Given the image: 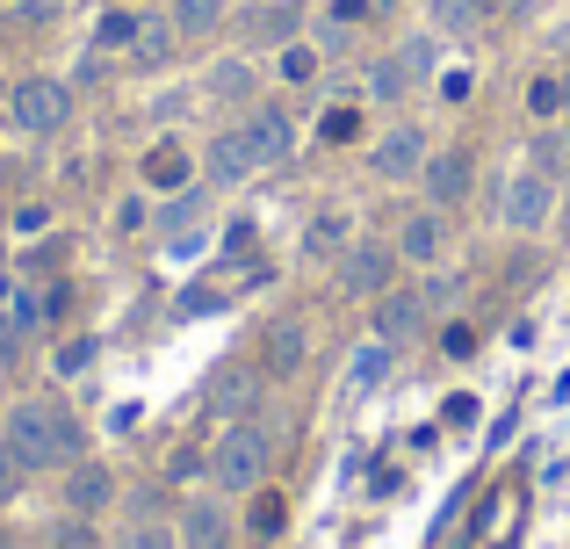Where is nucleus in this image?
I'll use <instances>...</instances> for the list:
<instances>
[{
    "label": "nucleus",
    "mask_w": 570,
    "mask_h": 549,
    "mask_svg": "<svg viewBox=\"0 0 570 549\" xmlns=\"http://www.w3.org/2000/svg\"><path fill=\"white\" fill-rule=\"evenodd\" d=\"M195 217H203V188H174L167 210H159V232H181V225H195Z\"/></svg>",
    "instance_id": "c85d7f7f"
},
{
    "label": "nucleus",
    "mask_w": 570,
    "mask_h": 549,
    "mask_svg": "<svg viewBox=\"0 0 570 549\" xmlns=\"http://www.w3.org/2000/svg\"><path fill=\"white\" fill-rule=\"evenodd\" d=\"M203 167H209V182H217V188L246 182V174L261 167V159H253V138H246V124H238V130H217V138H209V153H203Z\"/></svg>",
    "instance_id": "ddd939ff"
},
{
    "label": "nucleus",
    "mask_w": 570,
    "mask_h": 549,
    "mask_svg": "<svg viewBox=\"0 0 570 549\" xmlns=\"http://www.w3.org/2000/svg\"><path fill=\"white\" fill-rule=\"evenodd\" d=\"M304 254H311V261H325V254H347V217H340V210L311 217V232H304Z\"/></svg>",
    "instance_id": "b1692460"
},
{
    "label": "nucleus",
    "mask_w": 570,
    "mask_h": 549,
    "mask_svg": "<svg viewBox=\"0 0 570 549\" xmlns=\"http://www.w3.org/2000/svg\"><path fill=\"white\" fill-rule=\"evenodd\" d=\"M253 87H261V80H253V66H246V58H217V66H209V95H217V101H232V109H246V101H253Z\"/></svg>",
    "instance_id": "aec40b11"
},
{
    "label": "nucleus",
    "mask_w": 570,
    "mask_h": 549,
    "mask_svg": "<svg viewBox=\"0 0 570 549\" xmlns=\"http://www.w3.org/2000/svg\"><path fill=\"white\" fill-rule=\"evenodd\" d=\"M267 463H275V434H267L261 412H253V420H232L217 434V449H209V478H217V492H261Z\"/></svg>",
    "instance_id": "f03ea898"
},
{
    "label": "nucleus",
    "mask_w": 570,
    "mask_h": 549,
    "mask_svg": "<svg viewBox=\"0 0 570 549\" xmlns=\"http://www.w3.org/2000/svg\"><path fill=\"white\" fill-rule=\"evenodd\" d=\"M145 225H153V210H145V196H130L124 210H116V232H145Z\"/></svg>",
    "instance_id": "c9c22d12"
},
{
    "label": "nucleus",
    "mask_w": 570,
    "mask_h": 549,
    "mask_svg": "<svg viewBox=\"0 0 570 549\" xmlns=\"http://www.w3.org/2000/svg\"><path fill=\"white\" fill-rule=\"evenodd\" d=\"M368 167H376L383 182H404V174L426 167V138H419L412 124H390L383 138H376V153H368Z\"/></svg>",
    "instance_id": "9d476101"
},
{
    "label": "nucleus",
    "mask_w": 570,
    "mask_h": 549,
    "mask_svg": "<svg viewBox=\"0 0 570 549\" xmlns=\"http://www.w3.org/2000/svg\"><path fill=\"white\" fill-rule=\"evenodd\" d=\"M390 340H368V347H354V362H347V391H376V383L390 376Z\"/></svg>",
    "instance_id": "4be33fe9"
},
{
    "label": "nucleus",
    "mask_w": 570,
    "mask_h": 549,
    "mask_svg": "<svg viewBox=\"0 0 570 549\" xmlns=\"http://www.w3.org/2000/svg\"><path fill=\"white\" fill-rule=\"evenodd\" d=\"M95 354H101V347H95V340H87V333H80V340H58L51 369H58V376H87V369H95Z\"/></svg>",
    "instance_id": "cd10ccee"
},
{
    "label": "nucleus",
    "mask_w": 570,
    "mask_h": 549,
    "mask_svg": "<svg viewBox=\"0 0 570 549\" xmlns=\"http://www.w3.org/2000/svg\"><path fill=\"white\" fill-rule=\"evenodd\" d=\"M275 72H282V80H289V87H304L311 80V72H318V51H311V43H282V51H275Z\"/></svg>",
    "instance_id": "bb28decb"
},
{
    "label": "nucleus",
    "mask_w": 570,
    "mask_h": 549,
    "mask_svg": "<svg viewBox=\"0 0 570 549\" xmlns=\"http://www.w3.org/2000/svg\"><path fill=\"white\" fill-rule=\"evenodd\" d=\"M253 528H261V536H282V499H261V507H253Z\"/></svg>",
    "instance_id": "e433bc0d"
},
{
    "label": "nucleus",
    "mask_w": 570,
    "mask_h": 549,
    "mask_svg": "<svg viewBox=\"0 0 570 549\" xmlns=\"http://www.w3.org/2000/svg\"><path fill=\"white\" fill-rule=\"evenodd\" d=\"M563 145H570V124H563Z\"/></svg>",
    "instance_id": "37998d69"
},
{
    "label": "nucleus",
    "mask_w": 570,
    "mask_h": 549,
    "mask_svg": "<svg viewBox=\"0 0 570 549\" xmlns=\"http://www.w3.org/2000/svg\"><path fill=\"white\" fill-rule=\"evenodd\" d=\"M419 333H426V304H419V290H383L376 296V340L412 347Z\"/></svg>",
    "instance_id": "1a4fd4ad"
},
{
    "label": "nucleus",
    "mask_w": 570,
    "mask_h": 549,
    "mask_svg": "<svg viewBox=\"0 0 570 549\" xmlns=\"http://www.w3.org/2000/svg\"><path fill=\"white\" fill-rule=\"evenodd\" d=\"M224 14H232L224 0H174V14H167V22L181 29V37H217V29H224Z\"/></svg>",
    "instance_id": "412c9836"
},
{
    "label": "nucleus",
    "mask_w": 570,
    "mask_h": 549,
    "mask_svg": "<svg viewBox=\"0 0 570 549\" xmlns=\"http://www.w3.org/2000/svg\"><path fill=\"white\" fill-rule=\"evenodd\" d=\"M124 549H181V528H174V521H159V513H153V499H130Z\"/></svg>",
    "instance_id": "f3484780"
},
{
    "label": "nucleus",
    "mask_w": 570,
    "mask_h": 549,
    "mask_svg": "<svg viewBox=\"0 0 570 549\" xmlns=\"http://www.w3.org/2000/svg\"><path fill=\"white\" fill-rule=\"evenodd\" d=\"M22 492H29V463L8 449V441H0V507H14Z\"/></svg>",
    "instance_id": "c756f323"
},
{
    "label": "nucleus",
    "mask_w": 570,
    "mask_h": 549,
    "mask_svg": "<svg viewBox=\"0 0 570 549\" xmlns=\"http://www.w3.org/2000/svg\"><path fill=\"white\" fill-rule=\"evenodd\" d=\"M304 354H311V325L304 318H275L267 325V340H261V369L267 376H296Z\"/></svg>",
    "instance_id": "f8f14e48"
},
{
    "label": "nucleus",
    "mask_w": 570,
    "mask_h": 549,
    "mask_svg": "<svg viewBox=\"0 0 570 549\" xmlns=\"http://www.w3.org/2000/svg\"><path fill=\"white\" fill-rule=\"evenodd\" d=\"M441 101H470V72H448V80H441Z\"/></svg>",
    "instance_id": "58836bf2"
},
{
    "label": "nucleus",
    "mask_w": 570,
    "mask_h": 549,
    "mask_svg": "<svg viewBox=\"0 0 570 549\" xmlns=\"http://www.w3.org/2000/svg\"><path fill=\"white\" fill-rule=\"evenodd\" d=\"M138 22H145V14H130V8H109V14H101V22H95V51L124 58L130 43H138Z\"/></svg>",
    "instance_id": "5701e85b"
},
{
    "label": "nucleus",
    "mask_w": 570,
    "mask_h": 549,
    "mask_svg": "<svg viewBox=\"0 0 570 549\" xmlns=\"http://www.w3.org/2000/svg\"><path fill=\"white\" fill-rule=\"evenodd\" d=\"M51 14H58V0H14L8 22H51Z\"/></svg>",
    "instance_id": "f704fd0d"
},
{
    "label": "nucleus",
    "mask_w": 570,
    "mask_h": 549,
    "mask_svg": "<svg viewBox=\"0 0 570 549\" xmlns=\"http://www.w3.org/2000/svg\"><path fill=\"white\" fill-rule=\"evenodd\" d=\"M397 66L412 72V80H426V72H433V37H404L397 43Z\"/></svg>",
    "instance_id": "473e14b6"
},
{
    "label": "nucleus",
    "mask_w": 570,
    "mask_h": 549,
    "mask_svg": "<svg viewBox=\"0 0 570 549\" xmlns=\"http://www.w3.org/2000/svg\"><path fill=\"white\" fill-rule=\"evenodd\" d=\"M0 549H14V536H8V528H0Z\"/></svg>",
    "instance_id": "79ce46f5"
},
{
    "label": "nucleus",
    "mask_w": 570,
    "mask_h": 549,
    "mask_svg": "<svg viewBox=\"0 0 570 549\" xmlns=\"http://www.w3.org/2000/svg\"><path fill=\"white\" fill-rule=\"evenodd\" d=\"M8 116H14V130H29V138H51V130L72 116V87L51 80V72H29V80L8 87Z\"/></svg>",
    "instance_id": "7ed1b4c3"
},
{
    "label": "nucleus",
    "mask_w": 570,
    "mask_h": 549,
    "mask_svg": "<svg viewBox=\"0 0 570 549\" xmlns=\"http://www.w3.org/2000/svg\"><path fill=\"white\" fill-rule=\"evenodd\" d=\"M528 109L534 116H563V80H534L528 87Z\"/></svg>",
    "instance_id": "72a5a7b5"
},
{
    "label": "nucleus",
    "mask_w": 570,
    "mask_h": 549,
    "mask_svg": "<svg viewBox=\"0 0 570 549\" xmlns=\"http://www.w3.org/2000/svg\"><path fill=\"white\" fill-rule=\"evenodd\" d=\"M441 246H448V232H441V217H433V210L404 217V232H397V261H419V268H433V261H441Z\"/></svg>",
    "instance_id": "dca6fc26"
},
{
    "label": "nucleus",
    "mask_w": 570,
    "mask_h": 549,
    "mask_svg": "<svg viewBox=\"0 0 570 549\" xmlns=\"http://www.w3.org/2000/svg\"><path fill=\"white\" fill-rule=\"evenodd\" d=\"M491 8H499V0H433V29H441V37H476V29L491 22Z\"/></svg>",
    "instance_id": "6ab92c4d"
},
{
    "label": "nucleus",
    "mask_w": 570,
    "mask_h": 549,
    "mask_svg": "<svg viewBox=\"0 0 570 549\" xmlns=\"http://www.w3.org/2000/svg\"><path fill=\"white\" fill-rule=\"evenodd\" d=\"M174 528H181V549H232V513H224V499H209V492H195Z\"/></svg>",
    "instance_id": "6e6552de"
},
{
    "label": "nucleus",
    "mask_w": 570,
    "mask_h": 549,
    "mask_svg": "<svg viewBox=\"0 0 570 549\" xmlns=\"http://www.w3.org/2000/svg\"><path fill=\"white\" fill-rule=\"evenodd\" d=\"M390 268H397V246L354 239L347 254H340V290H347V296H383L390 290Z\"/></svg>",
    "instance_id": "423d86ee"
},
{
    "label": "nucleus",
    "mask_w": 570,
    "mask_h": 549,
    "mask_svg": "<svg viewBox=\"0 0 570 549\" xmlns=\"http://www.w3.org/2000/svg\"><path fill=\"white\" fill-rule=\"evenodd\" d=\"M174 43H181V29H174V22H159V14H145V22H138V43H130V66H138V72H159V66H174Z\"/></svg>",
    "instance_id": "2eb2a0df"
},
{
    "label": "nucleus",
    "mask_w": 570,
    "mask_h": 549,
    "mask_svg": "<svg viewBox=\"0 0 570 549\" xmlns=\"http://www.w3.org/2000/svg\"><path fill=\"white\" fill-rule=\"evenodd\" d=\"M246 138H253V159H261V167H282V159L296 153V130H289V116H282V109H253L246 116Z\"/></svg>",
    "instance_id": "4468645a"
},
{
    "label": "nucleus",
    "mask_w": 570,
    "mask_h": 549,
    "mask_svg": "<svg viewBox=\"0 0 570 549\" xmlns=\"http://www.w3.org/2000/svg\"><path fill=\"white\" fill-rule=\"evenodd\" d=\"M419 182H426L433 203H462L476 182V153L470 145H448V153H426V167H419Z\"/></svg>",
    "instance_id": "0eeeda50"
},
{
    "label": "nucleus",
    "mask_w": 570,
    "mask_h": 549,
    "mask_svg": "<svg viewBox=\"0 0 570 549\" xmlns=\"http://www.w3.org/2000/svg\"><path fill=\"white\" fill-rule=\"evenodd\" d=\"M58 499H66V513H87V521H95V513L116 499V470H109V463H87V455H80V463L66 470V492H58Z\"/></svg>",
    "instance_id": "9b49d317"
},
{
    "label": "nucleus",
    "mask_w": 570,
    "mask_h": 549,
    "mask_svg": "<svg viewBox=\"0 0 570 549\" xmlns=\"http://www.w3.org/2000/svg\"><path fill=\"white\" fill-rule=\"evenodd\" d=\"M491 217H499L505 232H542L549 217H557V182L549 174H513V182H499V203H491Z\"/></svg>",
    "instance_id": "20e7f679"
},
{
    "label": "nucleus",
    "mask_w": 570,
    "mask_h": 549,
    "mask_svg": "<svg viewBox=\"0 0 570 549\" xmlns=\"http://www.w3.org/2000/svg\"><path fill=\"white\" fill-rule=\"evenodd\" d=\"M246 37L282 51V43L296 37V0H261V8H246Z\"/></svg>",
    "instance_id": "a211bd4d"
},
{
    "label": "nucleus",
    "mask_w": 570,
    "mask_h": 549,
    "mask_svg": "<svg viewBox=\"0 0 570 549\" xmlns=\"http://www.w3.org/2000/svg\"><path fill=\"white\" fill-rule=\"evenodd\" d=\"M404 87H412V72L397 66V58H383V66H368V95H383V101H397Z\"/></svg>",
    "instance_id": "7c9ffc66"
},
{
    "label": "nucleus",
    "mask_w": 570,
    "mask_h": 549,
    "mask_svg": "<svg viewBox=\"0 0 570 549\" xmlns=\"http://www.w3.org/2000/svg\"><path fill=\"white\" fill-rule=\"evenodd\" d=\"M51 549H95V521H87V513H66V521L51 528Z\"/></svg>",
    "instance_id": "2f4dec72"
},
{
    "label": "nucleus",
    "mask_w": 570,
    "mask_h": 549,
    "mask_svg": "<svg viewBox=\"0 0 570 549\" xmlns=\"http://www.w3.org/2000/svg\"><path fill=\"white\" fill-rule=\"evenodd\" d=\"M145 182L153 188H188V153H174V145L145 153Z\"/></svg>",
    "instance_id": "393cba45"
},
{
    "label": "nucleus",
    "mask_w": 570,
    "mask_h": 549,
    "mask_svg": "<svg viewBox=\"0 0 570 549\" xmlns=\"http://www.w3.org/2000/svg\"><path fill=\"white\" fill-rule=\"evenodd\" d=\"M0 391H8V354H0Z\"/></svg>",
    "instance_id": "a19ab883"
},
{
    "label": "nucleus",
    "mask_w": 570,
    "mask_h": 549,
    "mask_svg": "<svg viewBox=\"0 0 570 549\" xmlns=\"http://www.w3.org/2000/svg\"><path fill=\"white\" fill-rule=\"evenodd\" d=\"M261 391H267V369L224 362L217 376H209V412H217V420H253V412H261Z\"/></svg>",
    "instance_id": "39448f33"
},
{
    "label": "nucleus",
    "mask_w": 570,
    "mask_h": 549,
    "mask_svg": "<svg viewBox=\"0 0 570 549\" xmlns=\"http://www.w3.org/2000/svg\"><path fill=\"white\" fill-rule=\"evenodd\" d=\"M419 304H426V318L455 311V304H462V275H441V268H433L426 282H419Z\"/></svg>",
    "instance_id": "a878e982"
},
{
    "label": "nucleus",
    "mask_w": 570,
    "mask_h": 549,
    "mask_svg": "<svg viewBox=\"0 0 570 549\" xmlns=\"http://www.w3.org/2000/svg\"><path fill=\"white\" fill-rule=\"evenodd\" d=\"M51 225V210H43V203H22V210H14V232H43Z\"/></svg>",
    "instance_id": "4c0bfd02"
},
{
    "label": "nucleus",
    "mask_w": 570,
    "mask_h": 549,
    "mask_svg": "<svg viewBox=\"0 0 570 549\" xmlns=\"http://www.w3.org/2000/svg\"><path fill=\"white\" fill-rule=\"evenodd\" d=\"M0 441L29 463V478H43V470H72L87 455V427H80V412H72L66 398H14Z\"/></svg>",
    "instance_id": "f257e3e1"
},
{
    "label": "nucleus",
    "mask_w": 570,
    "mask_h": 549,
    "mask_svg": "<svg viewBox=\"0 0 570 549\" xmlns=\"http://www.w3.org/2000/svg\"><path fill=\"white\" fill-rule=\"evenodd\" d=\"M563 116H570V72H563Z\"/></svg>",
    "instance_id": "ea45409f"
}]
</instances>
